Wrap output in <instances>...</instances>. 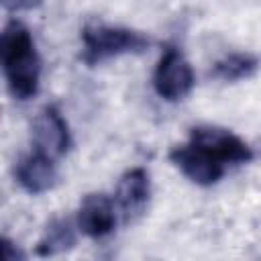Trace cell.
Returning a JSON list of instances; mask_svg holds the SVG:
<instances>
[{"label":"cell","mask_w":261,"mask_h":261,"mask_svg":"<svg viewBox=\"0 0 261 261\" xmlns=\"http://www.w3.org/2000/svg\"><path fill=\"white\" fill-rule=\"evenodd\" d=\"M151 200V179L145 167H130L126 169L116 184L114 190V202L118 210L122 212V218L126 224H133L139 220Z\"/></svg>","instance_id":"7"},{"label":"cell","mask_w":261,"mask_h":261,"mask_svg":"<svg viewBox=\"0 0 261 261\" xmlns=\"http://www.w3.org/2000/svg\"><path fill=\"white\" fill-rule=\"evenodd\" d=\"M194 69L186 55L175 47H167L153 71V88L157 96L167 102H177L194 90Z\"/></svg>","instance_id":"4"},{"label":"cell","mask_w":261,"mask_h":261,"mask_svg":"<svg viewBox=\"0 0 261 261\" xmlns=\"http://www.w3.org/2000/svg\"><path fill=\"white\" fill-rule=\"evenodd\" d=\"M77 241V234H75V228H73V222L69 218H53L43 237L39 239L37 247H35V253L43 259L47 257H55L59 253H65L69 251Z\"/></svg>","instance_id":"10"},{"label":"cell","mask_w":261,"mask_h":261,"mask_svg":"<svg viewBox=\"0 0 261 261\" xmlns=\"http://www.w3.org/2000/svg\"><path fill=\"white\" fill-rule=\"evenodd\" d=\"M149 47V37L141 31L104 22H90L82 29V61L96 65L126 53H141Z\"/></svg>","instance_id":"2"},{"label":"cell","mask_w":261,"mask_h":261,"mask_svg":"<svg viewBox=\"0 0 261 261\" xmlns=\"http://www.w3.org/2000/svg\"><path fill=\"white\" fill-rule=\"evenodd\" d=\"M31 141H33V151L51 157L53 161H57L69 151L71 133L67 120L63 118L57 106L47 104L35 114L31 124Z\"/></svg>","instance_id":"5"},{"label":"cell","mask_w":261,"mask_h":261,"mask_svg":"<svg viewBox=\"0 0 261 261\" xmlns=\"http://www.w3.org/2000/svg\"><path fill=\"white\" fill-rule=\"evenodd\" d=\"M77 230L90 239H102L116 226L114 202L104 192H90L82 198L75 214Z\"/></svg>","instance_id":"8"},{"label":"cell","mask_w":261,"mask_h":261,"mask_svg":"<svg viewBox=\"0 0 261 261\" xmlns=\"http://www.w3.org/2000/svg\"><path fill=\"white\" fill-rule=\"evenodd\" d=\"M2 261H27V255L16 241L2 237Z\"/></svg>","instance_id":"12"},{"label":"cell","mask_w":261,"mask_h":261,"mask_svg":"<svg viewBox=\"0 0 261 261\" xmlns=\"http://www.w3.org/2000/svg\"><path fill=\"white\" fill-rule=\"evenodd\" d=\"M14 179L24 192L37 196L53 190L59 179V173L51 157L31 151L27 155H20L14 163Z\"/></svg>","instance_id":"9"},{"label":"cell","mask_w":261,"mask_h":261,"mask_svg":"<svg viewBox=\"0 0 261 261\" xmlns=\"http://www.w3.org/2000/svg\"><path fill=\"white\" fill-rule=\"evenodd\" d=\"M169 161L194 184L198 186H214L220 181V177L226 171V165L208 155L206 151L198 149L192 143L173 145L169 149Z\"/></svg>","instance_id":"6"},{"label":"cell","mask_w":261,"mask_h":261,"mask_svg":"<svg viewBox=\"0 0 261 261\" xmlns=\"http://www.w3.org/2000/svg\"><path fill=\"white\" fill-rule=\"evenodd\" d=\"M0 53L10 96L20 102L35 98L41 84V57L33 33L22 20L10 18L4 24L0 35Z\"/></svg>","instance_id":"1"},{"label":"cell","mask_w":261,"mask_h":261,"mask_svg":"<svg viewBox=\"0 0 261 261\" xmlns=\"http://www.w3.org/2000/svg\"><path fill=\"white\" fill-rule=\"evenodd\" d=\"M259 69V59L247 51H234L214 63L212 75L222 82H239L251 77Z\"/></svg>","instance_id":"11"},{"label":"cell","mask_w":261,"mask_h":261,"mask_svg":"<svg viewBox=\"0 0 261 261\" xmlns=\"http://www.w3.org/2000/svg\"><path fill=\"white\" fill-rule=\"evenodd\" d=\"M188 143L196 145L198 149L206 151L214 159H218L224 165H241L249 163L255 153L253 149L232 130L216 124H198L190 128Z\"/></svg>","instance_id":"3"}]
</instances>
